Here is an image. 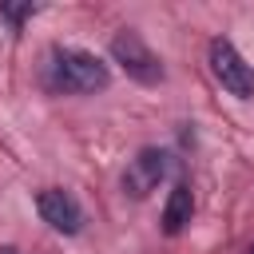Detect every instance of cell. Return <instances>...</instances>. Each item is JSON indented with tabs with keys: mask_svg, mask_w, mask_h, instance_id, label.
<instances>
[{
	"mask_svg": "<svg viewBox=\"0 0 254 254\" xmlns=\"http://www.w3.org/2000/svg\"><path fill=\"white\" fill-rule=\"evenodd\" d=\"M32 12H36V4H0V20H8L16 32L24 28V20H28Z\"/></svg>",
	"mask_w": 254,
	"mask_h": 254,
	"instance_id": "7",
	"label": "cell"
},
{
	"mask_svg": "<svg viewBox=\"0 0 254 254\" xmlns=\"http://www.w3.org/2000/svg\"><path fill=\"white\" fill-rule=\"evenodd\" d=\"M206 60H210V71H214V79L234 95V99H254V67L238 56V48L230 44V40H210V48H206Z\"/></svg>",
	"mask_w": 254,
	"mask_h": 254,
	"instance_id": "3",
	"label": "cell"
},
{
	"mask_svg": "<svg viewBox=\"0 0 254 254\" xmlns=\"http://www.w3.org/2000/svg\"><path fill=\"white\" fill-rule=\"evenodd\" d=\"M190 214H194V194H190L187 183H175V190H171V198H167V206H163V230H167L171 238L183 234L187 222H190Z\"/></svg>",
	"mask_w": 254,
	"mask_h": 254,
	"instance_id": "6",
	"label": "cell"
},
{
	"mask_svg": "<svg viewBox=\"0 0 254 254\" xmlns=\"http://www.w3.org/2000/svg\"><path fill=\"white\" fill-rule=\"evenodd\" d=\"M0 254H20V250H12V246H4V250H0Z\"/></svg>",
	"mask_w": 254,
	"mask_h": 254,
	"instance_id": "8",
	"label": "cell"
},
{
	"mask_svg": "<svg viewBox=\"0 0 254 254\" xmlns=\"http://www.w3.org/2000/svg\"><path fill=\"white\" fill-rule=\"evenodd\" d=\"M36 210H40V218H44L52 230H60V234H79V230H83V206H79V198H75L71 190H64V187L40 190Z\"/></svg>",
	"mask_w": 254,
	"mask_h": 254,
	"instance_id": "4",
	"label": "cell"
},
{
	"mask_svg": "<svg viewBox=\"0 0 254 254\" xmlns=\"http://www.w3.org/2000/svg\"><path fill=\"white\" fill-rule=\"evenodd\" d=\"M48 83L56 91H67V95H95L111 83V71L103 60H95L83 48H52Z\"/></svg>",
	"mask_w": 254,
	"mask_h": 254,
	"instance_id": "1",
	"label": "cell"
},
{
	"mask_svg": "<svg viewBox=\"0 0 254 254\" xmlns=\"http://www.w3.org/2000/svg\"><path fill=\"white\" fill-rule=\"evenodd\" d=\"M246 254H254V242H250V250H246Z\"/></svg>",
	"mask_w": 254,
	"mask_h": 254,
	"instance_id": "9",
	"label": "cell"
},
{
	"mask_svg": "<svg viewBox=\"0 0 254 254\" xmlns=\"http://www.w3.org/2000/svg\"><path fill=\"white\" fill-rule=\"evenodd\" d=\"M167 151H159V147H143L131 163H127V171H123V194H131V198H147L159 183H163V175H167Z\"/></svg>",
	"mask_w": 254,
	"mask_h": 254,
	"instance_id": "5",
	"label": "cell"
},
{
	"mask_svg": "<svg viewBox=\"0 0 254 254\" xmlns=\"http://www.w3.org/2000/svg\"><path fill=\"white\" fill-rule=\"evenodd\" d=\"M111 60H115L135 83H147V87L163 83V64H159V56H155V52L143 44V36L131 32V28H123V32L111 36Z\"/></svg>",
	"mask_w": 254,
	"mask_h": 254,
	"instance_id": "2",
	"label": "cell"
}]
</instances>
